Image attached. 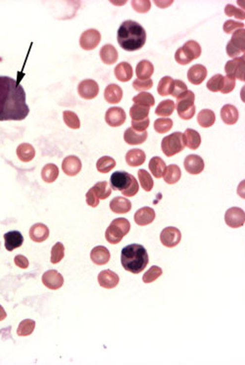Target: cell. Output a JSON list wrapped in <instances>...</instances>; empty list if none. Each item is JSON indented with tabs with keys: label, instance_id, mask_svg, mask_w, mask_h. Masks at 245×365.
<instances>
[{
	"label": "cell",
	"instance_id": "23",
	"mask_svg": "<svg viewBox=\"0 0 245 365\" xmlns=\"http://www.w3.org/2000/svg\"><path fill=\"white\" fill-rule=\"evenodd\" d=\"M3 238L5 240V248L9 252L20 248L24 243V237L22 233L17 230H12L5 233Z\"/></svg>",
	"mask_w": 245,
	"mask_h": 365
},
{
	"label": "cell",
	"instance_id": "52",
	"mask_svg": "<svg viewBox=\"0 0 245 365\" xmlns=\"http://www.w3.org/2000/svg\"><path fill=\"white\" fill-rule=\"evenodd\" d=\"M225 13L227 16L229 17H236L237 19L240 20H245V11L242 9H239L238 7L232 5V4H228L225 8Z\"/></svg>",
	"mask_w": 245,
	"mask_h": 365
},
{
	"label": "cell",
	"instance_id": "44",
	"mask_svg": "<svg viewBox=\"0 0 245 365\" xmlns=\"http://www.w3.org/2000/svg\"><path fill=\"white\" fill-rule=\"evenodd\" d=\"M132 101L137 105H141V106H145L149 108L155 105V99L153 95L148 92H140L139 94H137L136 96L132 98Z\"/></svg>",
	"mask_w": 245,
	"mask_h": 365
},
{
	"label": "cell",
	"instance_id": "14",
	"mask_svg": "<svg viewBox=\"0 0 245 365\" xmlns=\"http://www.w3.org/2000/svg\"><path fill=\"white\" fill-rule=\"evenodd\" d=\"M78 92L82 99L86 100L94 99L99 93L98 83L93 80H84L81 81L78 86Z\"/></svg>",
	"mask_w": 245,
	"mask_h": 365
},
{
	"label": "cell",
	"instance_id": "61",
	"mask_svg": "<svg viewBox=\"0 0 245 365\" xmlns=\"http://www.w3.org/2000/svg\"><path fill=\"white\" fill-rule=\"evenodd\" d=\"M6 316H7L6 312L4 311L3 307H2V306H0V321H3V320L6 318Z\"/></svg>",
	"mask_w": 245,
	"mask_h": 365
},
{
	"label": "cell",
	"instance_id": "45",
	"mask_svg": "<svg viewBox=\"0 0 245 365\" xmlns=\"http://www.w3.org/2000/svg\"><path fill=\"white\" fill-rule=\"evenodd\" d=\"M36 328V321L33 319H25L23 320L17 329V334L20 337L30 336Z\"/></svg>",
	"mask_w": 245,
	"mask_h": 365
},
{
	"label": "cell",
	"instance_id": "7",
	"mask_svg": "<svg viewBox=\"0 0 245 365\" xmlns=\"http://www.w3.org/2000/svg\"><path fill=\"white\" fill-rule=\"evenodd\" d=\"M201 46L194 41H186L184 45L179 48L175 54V59L180 65H187L201 55Z\"/></svg>",
	"mask_w": 245,
	"mask_h": 365
},
{
	"label": "cell",
	"instance_id": "49",
	"mask_svg": "<svg viewBox=\"0 0 245 365\" xmlns=\"http://www.w3.org/2000/svg\"><path fill=\"white\" fill-rule=\"evenodd\" d=\"M173 83L174 80L171 77H164L162 78L159 83H158V93L161 96H168L171 95L172 93V88H173Z\"/></svg>",
	"mask_w": 245,
	"mask_h": 365
},
{
	"label": "cell",
	"instance_id": "35",
	"mask_svg": "<svg viewBox=\"0 0 245 365\" xmlns=\"http://www.w3.org/2000/svg\"><path fill=\"white\" fill-rule=\"evenodd\" d=\"M182 176V171L179 165L177 164H170L166 167V171L163 178L166 183L168 184H175L177 183Z\"/></svg>",
	"mask_w": 245,
	"mask_h": 365
},
{
	"label": "cell",
	"instance_id": "53",
	"mask_svg": "<svg viewBox=\"0 0 245 365\" xmlns=\"http://www.w3.org/2000/svg\"><path fill=\"white\" fill-rule=\"evenodd\" d=\"M131 7L138 13H147L151 8V2L149 0L131 1Z\"/></svg>",
	"mask_w": 245,
	"mask_h": 365
},
{
	"label": "cell",
	"instance_id": "2",
	"mask_svg": "<svg viewBox=\"0 0 245 365\" xmlns=\"http://www.w3.org/2000/svg\"><path fill=\"white\" fill-rule=\"evenodd\" d=\"M117 41L123 50L127 52L137 51L146 42V32L137 22L126 20L122 22L118 30Z\"/></svg>",
	"mask_w": 245,
	"mask_h": 365
},
{
	"label": "cell",
	"instance_id": "55",
	"mask_svg": "<svg viewBox=\"0 0 245 365\" xmlns=\"http://www.w3.org/2000/svg\"><path fill=\"white\" fill-rule=\"evenodd\" d=\"M186 90H187V86L184 81H180V80H174L171 95L174 96V97H179L180 95L184 93Z\"/></svg>",
	"mask_w": 245,
	"mask_h": 365
},
{
	"label": "cell",
	"instance_id": "38",
	"mask_svg": "<svg viewBox=\"0 0 245 365\" xmlns=\"http://www.w3.org/2000/svg\"><path fill=\"white\" fill-rule=\"evenodd\" d=\"M91 189L99 200H105L112 194V189L107 181L97 182Z\"/></svg>",
	"mask_w": 245,
	"mask_h": 365
},
{
	"label": "cell",
	"instance_id": "57",
	"mask_svg": "<svg viewBox=\"0 0 245 365\" xmlns=\"http://www.w3.org/2000/svg\"><path fill=\"white\" fill-rule=\"evenodd\" d=\"M236 87V80L229 77V76H226L224 77V87L223 89L221 90V92L223 94H228V93H231Z\"/></svg>",
	"mask_w": 245,
	"mask_h": 365
},
{
	"label": "cell",
	"instance_id": "56",
	"mask_svg": "<svg viewBox=\"0 0 245 365\" xmlns=\"http://www.w3.org/2000/svg\"><path fill=\"white\" fill-rule=\"evenodd\" d=\"M153 86V81L151 79L146 80V81H141V80H134L132 83V87L136 90V91H145L148 90L150 88H152Z\"/></svg>",
	"mask_w": 245,
	"mask_h": 365
},
{
	"label": "cell",
	"instance_id": "6",
	"mask_svg": "<svg viewBox=\"0 0 245 365\" xmlns=\"http://www.w3.org/2000/svg\"><path fill=\"white\" fill-rule=\"evenodd\" d=\"M130 223L126 218L119 217L114 219L105 232L107 242L113 245L120 243L122 238L129 232Z\"/></svg>",
	"mask_w": 245,
	"mask_h": 365
},
{
	"label": "cell",
	"instance_id": "31",
	"mask_svg": "<svg viewBox=\"0 0 245 365\" xmlns=\"http://www.w3.org/2000/svg\"><path fill=\"white\" fill-rule=\"evenodd\" d=\"M145 153L140 149H131L125 155V162L129 166H139L145 162Z\"/></svg>",
	"mask_w": 245,
	"mask_h": 365
},
{
	"label": "cell",
	"instance_id": "34",
	"mask_svg": "<svg viewBox=\"0 0 245 365\" xmlns=\"http://www.w3.org/2000/svg\"><path fill=\"white\" fill-rule=\"evenodd\" d=\"M17 156L22 162H31L36 156V150L31 144L23 143L17 148Z\"/></svg>",
	"mask_w": 245,
	"mask_h": 365
},
{
	"label": "cell",
	"instance_id": "48",
	"mask_svg": "<svg viewBox=\"0 0 245 365\" xmlns=\"http://www.w3.org/2000/svg\"><path fill=\"white\" fill-rule=\"evenodd\" d=\"M65 256V247L64 245L60 242L55 244L51 249V263L56 264L60 262Z\"/></svg>",
	"mask_w": 245,
	"mask_h": 365
},
{
	"label": "cell",
	"instance_id": "42",
	"mask_svg": "<svg viewBox=\"0 0 245 365\" xmlns=\"http://www.w3.org/2000/svg\"><path fill=\"white\" fill-rule=\"evenodd\" d=\"M137 174H138V179H139V183L141 187L146 192H150L154 186V181H153L152 176L145 169H139Z\"/></svg>",
	"mask_w": 245,
	"mask_h": 365
},
{
	"label": "cell",
	"instance_id": "12",
	"mask_svg": "<svg viewBox=\"0 0 245 365\" xmlns=\"http://www.w3.org/2000/svg\"><path fill=\"white\" fill-rule=\"evenodd\" d=\"M101 41V35L97 30L90 29L83 32L80 39V45L83 50H93Z\"/></svg>",
	"mask_w": 245,
	"mask_h": 365
},
{
	"label": "cell",
	"instance_id": "26",
	"mask_svg": "<svg viewBox=\"0 0 245 365\" xmlns=\"http://www.w3.org/2000/svg\"><path fill=\"white\" fill-rule=\"evenodd\" d=\"M49 236V229L43 223H36L30 229V237L36 243L45 241Z\"/></svg>",
	"mask_w": 245,
	"mask_h": 365
},
{
	"label": "cell",
	"instance_id": "1",
	"mask_svg": "<svg viewBox=\"0 0 245 365\" xmlns=\"http://www.w3.org/2000/svg\"><path fill=\"white\" fill-rule=\"evenodd\" d=\"M29 113L24 87L10 77L0 76V122L23 121Z\"/></svg>",
	"mask_w": 245,
	"mask_h": 365
},
{
	"label": "cell",
	"instance_id": "3",
	"mask_svg": "<svg viewBox=\"0 0 245 365\" xmlns=\"http://www.w3.org/2000/svg\"><path fill=\"white\" fill-rule=\"evenodd\" d=\"M121 262L126 271L138 274L145 269L149 262L148 253L139 244L127 245L122 250Z\"/></svg>",
	"mask_w": 245,
	"mask_h": 365
},
{
	"label": "cell",
	"instance_id": "20",
	"mask_svg": "<svg viewBox=\"0 0 245 365\" xmlns=\"http://www.w3.org/2000/svg\"><path fill=\"white\" fill-rule=\"evenodd\" d=\"M62 169L65 174L75 176L82 169V162L77 156H68L62 162Z\"/></svg>",
	"mask_w": 245,
	"mask_h": 365
},
{
	"label": "cell",
	"instance_id": "32",
	"mask_svg": "<svg viewBox=\"0 0 245 365\" xmlns=\"http://www.w3.org/2000/svg\"><path fill=\"white\" fill-rule=\"evenodd\" d=\"M110 209L115 213H126L131 209V203L123 197H115L110 202Z\"/></svg>",
	"mask_w": 245,
	"mask_h": 365
},
{
	"label": "cell",
	"instance_id": "22",
	"mask_svg": "<svg viewBox=\"0 0 245 365\" xmlns=\"http://www.w3.org/2000/svg\"><path fill=\"white\" fill-rule=\"evenodd\" d=\"M207 69L205 68V66L201 64H197L192 66L188 72H187V80L194 84V85H199L201 84L205 79L207 78Z\"/></svg>",
	"mask_w": 245,
	"mask_h": 365
},
{
	"label": "cell",
	"instance_id": "59",
	"mask_svg": "<svg viewBox=\"0 0 245 365\" xmlns=\"http://www.w3.org/2000/svg\"><path fill=\"white\" fill-rule=\"evenodd\" d=\"M85 200H86V204L89 206V207H92V208H96L98 205H99V199L94 195L92 189L90 188L86 195H85Z\"/></svg>",
	"mask_w": 245,
	"mask_h": 365
},
{
	"label": "cell",
	"instance_id": "24",
	"mask_svg": "<svg viewBox=\"0 0 245 365\" xmlns=\"http://www.w3.org/2000/svg\"><path fill=\"white\" fill-rule=\"evenodd\" d=\"M147 135V131L137 132L131 127H128L123 133V139L128 145H140L146 141Z\"/></svg>",
	"mask_w": 245,
	"mask_h": 365
},
{
	"label": "cell",
	"instance_id": "18",
	"mask_svg": "<svg viewBox=\"0 0 245 365\" xmlns=\"http://www.w3.org/2000/svg\"><path fill=\"white\" fill-rule=\"evenodd\" d=\"M97 279H98L99 285L105 289H113L117 287L120 282V278L118 274L110 269L102 270L98 274Z\"/></svg>",
	"mask_w": 245,
	"mask_h": 365
},
{
	"label": "cell",
	"instance_id": "17",
	"mask_svg": "<svg viewBox=\"0 0 245 365\" xmlns=\"http://www.w3.org/2000/svg\"><path fill=\"white\" fill-rule=\"evenodd\" d=\"M185 170L193 175L199 174L204 170L205 163L203 159L198 155H189L184 159Z\"/></svg>",
	"mask_w": 245,
	"mask_h": 365
},
{
	"label": "cell",
	"instance_id": "16",
	"mask_svg": "<svg viewBox=\"0 0 245 365\" xmlns=\"http://www.w3.org/2000/svg\"><path fill=\"white\" fill-rule=\"evenodd\" d=\"M126 115L123 109L120 107H112L107 110L105 114V121L112 127H118L124 123Z\"/></svg>",
	"mask_w": 245,
	"mask_h": 365
},
{
	"label": "cell",
	"instance_id": "11",
	"mask_svg": "<svg viewBox=\"0 0 245 365\" xmlns=\"http://www.w3.org/2000/svg\"><path fill=\"white\" fill-rule=\"evenodd\" d=\"M225 221L227 225L232 228H239L244 226L245 223V210L238 207L229 209L225 214Z\"/></svg>",
	"mask_w": 245,
	"mask_h": 365
},
{
	"label": "cell",
	"instance_id": "25",
	"mask_svg": "<svg viewBox=\"0 0 245 365\" xmlns=\"http://www.w3.org/2000/svg\"><path fill=\"white\" fill-rule=\"evenodd\" d=\"M101 61L106 65H113L117 62L119 54L117 49L112 44L104 45L99 52Z\"/></svg>",
	"mask_w": 245,
	"mask_h": 365
},
{
	"label": "cell",
	"instance_id": "13",
	"mask_svg": "<svg viewBox=\"0 0 245 365\" xmlns=\"http://www.w3.org/2000/svg\"><path fill=\"white\" fill-rule=\"evenodd\" d=\"M160 240L167 248H174L178 246L182 240L181 231L173 226H169L164 228L160 234Z\"/></svg>",
	"mask_w": 245,
	"mask_h": 365
},
{
	"label": "cell",
	"instance_id": "28",
	"mask_svg": "<svg viewBox=\"0 0 245 365\" xmlns=\"http://www.w3.org/2000/svg\"><path fill=\"white\" fill-rule=\"evenodd\" d=\"M104 97H105V100L108 103H110V104H118L122 100V88L119 85L115 84V83L109 84L105 88Z\"/></svg>",
	"mask_w": 245,
	"mask_h": 365
},
{
	"label": "cell",
	"instance_id": "15",
	"mask_svg": "<svg viewBox=\"0 0 245 365\" xmlns=\"http://www.w3.org/2000/svg\"><path fill=\"white\" fill-rule=\"evenodd\" d=\"M42 283L50 290H58L64 284V277L57 270H47L42 275Z\"/></svg>",
	"mask_w": 245,
	"mask_h": 365
},
{
	"label": "cell",
	"instance_id": "47",
	"mask_svg": "<svg viewBox=\"0 0 245 365\" xmlns=\"http://www.w3.org/2000/svg\"><path fill=\"white\" fill-rule=\"evenodd\" d=\"M163 271L161 269V267L157 266V265H153L149 268V270H147L144 275L142 276V281L146 284L148 283H152L155 280H157L161 275H162Z\"/></svg>",
	"mask_w": 245,
	"mask_h": 365
},
{
	"label": "cell",
	"instance_id": "10",
	"mask_svg": "<svg viewBox=\"0 0 245 365\" xmlns=\"http://www.w3.org/2000/svg\"><path fill=\"white\" fill-rule=\"evenodd\" d=\"M245 55L235 58L229 62H227L225 66V71L227 76L241 81H245Z\"/></svg>",
	"mask_w": 245,
	"mask_h": 365
},
{
	"label": "cell",
	"instance_id": "41",
	"mask_svg": "<svg viewBox=\"0 0 245 365\" xmlns=\"http://www.w3.org/2000/svg\"><path fill=\"white\" fill-rule=\"evenodd\" d=\"M175 108H176L175 102L173 100L167 99V100H164V101L159 103V105L157 106V108L155 110V114L157 116L164 117V118L170 117L174 113Z\"/></svg>",
	"mask_w": 245,
	"mask_h": 365
},
{
	"label": "cell",
	"instance_id": "50",
	"mask_svg": "<svg viewBox=\"0 0 245 365\" xmlns=\"http://www.w3.org/2000/svg\"><path fill=\"white\" fill-rule=\"evenodd\" d=\"M224 87V76L221 74L215 75L207 82V88L212 92H219Z\"/></svg>",
	"mask_w": 245,
	"mask_h": 365
},
{
	"label": "cell",
	"instance_id": "43",
	"mask_svg": "<svg viewBox=\"0 0 245 365\" xmlns=\"http://www.w3.org/2000/svg\"><path fill=\"white\" fill-rule=\"evenodd\" d=\"M116 166V162L113 158L109 157V156H104L101 157L97 162H96V167L97 170L101 173H107L110 170H112L114 167Z\"/></svg>",
	"mask_w": 245,
	"mask_h": 365
},
{
	"label": "cell",
	"instance_id": "4",
	"mask_svg": "<svg viewBox=\"0 0 245 365\" xmlns=\"http://www.w3.org/2000/svg\"><path fill=\"white\" fill-rule=\"evenodd\" d=\"M110 185L113 190L121 191L125 197H133L139 190L136 178L123 170H118L112 173L110 177Z\"/></svg>",
	"mask_w": 245,
	"mask_h": 365
},
{
	"label": "cell",
	"instance_id": "30",
	"mask_svg": "<svg viewBox=\"0 0 245 365\" xmlns=\"http://www.w3.org/2000/svg\"><path fill=\"white\" fill-rule=\"evenodd\" d=\"M183 134L186 147H188L191 150H196L199 148L201 144V136L198 131L191 128H187Z\"/></svg>",
	"mask_w": 245,
	"mask_h": 365
},
{
	"label": "cell",
	"instance_id": "46",
	"mask_svg": "<svg viewBox=\"0 0 245 365\" xmlns=\"http://www.w3.org/2000/svg\"><path fill=\"white\" fill-rule=\"evenodd\" d=\"M63 120L67 126L72 129H79L81 127V122L76 113L72 111L63 112Z\"/></svg>",
	"mask_w": 245,
	"mask_h": 365
},
{
	"label": "cell",
	"instance_id": "40",
	"mask_svg": "<svg viewBox=\"0 0 245 365\" xmlns=\"http://www.w3.org/2000/svg\"><path fill=\"white\" fill-rule=\"evenodd\" d=\"M149 111V107L135 104L129 109V116L131 121H142L148 118Z\"/></svg>",
	"mask_w": 245,
	"mask_h": 365
},
{
	"label": "cell",
	"instance_id": "8",
	"mask_svg": "<svg viewBox=\"0 0 245 365\" xmlns=\"http://www.w3.org/2000/svg\"><path fill=\"white\" fill-rule=\"evenodd\" d=\"M185 147L184 134L182 132H174L165 136L161 143V148L167 157H173L181 153Z\"/></svg>",
	"mask_w": 245,
	"mask_h": 365
},
{
	"label": "cell",
	"instance_id": "27",
	"mask_svg": "<svg viewBox=\"0 0 245 365\" xmlns=\"http://www.w3.org/2000/svg\"><path fill=\"white\" fill-rule=\"evenodd\" d=\"M154 73V66L153 64L148 60H142L140 61L135 69V74L138 80L146 81L151 78V76Z\"/></svg>",
	"mask_w": 245,
	"mask_h": 365
},
{
	"label": "cell",
	"instance_id": "36",
	"mask_svg": "<svg viewBox=\"0 0 245 365\" xmlns=\"http://www.w3.org/2000/svg\"><path fill=\"white\" fill-rule=\"evenodd\" d=\"M148 167H149L152 175H154L156 178H162L164 174H165L167 165L164 162V160H162V158L153 157L149 162Z\"/></svg>",
	"mask_w": 245,
	"mask_h": 365
},
{
	"label": "cell",
	"instance_id": "33",
	"mask_svg": "<svg viewBox=\"0 0 245 365\" xmlns=\"http://www.w3.org/2000/svg\"><path fill=\"white\" fill-rule=\"evenodd\" d=\"M114 74L118 81L126 82L130 81L132 78V68L128 63L122 62L118 66H116Z\"/></svg>",
	"mask_w": 245,
	"mask_h": 365
},
{
	"label": "cell",
	"instance_id": "19",
	"mask_svg": "<svg viewBox=\"0 0 245 365\" xmlns=\"http://www.w3.org/2000/svg\"><path fill=\"white\" fill-rule=\"evenodd\" d=\"M155 210L149 207H143L134 213V221L140 226H145L152 223L155 219Z\"/></svg>",
	"mask_w": 245,
	"mask_h": 365
},
{
	"label": "cell",
	"instance_id": "54",
	"mask_svg": "<svg viewBox=\"0 0 245 365\" xmlns=\"http://www.w3.org/2000/svg\"><path fill=\"white\" fill-rule=\"evenodd\" d=\"M240 29H245V24L244 23L236 22L234 20H229L224 24V32L228 35H232L234 32H236Z\"/></svg>",
	"mask_w": 245,
	"mask_h": 365
},
{
	"label": "cell",
	"instance_id": "51",
	"mask_svg": "<svg viewBox=\"0 0 245 365\" xmlns=\"http://www.w3.org/2000/svg\"><path fill=\"white\" fill-rule=\"evenodd\" d=\"M173 127V121L171 119H157L154 122V129L158 133H166Z\"/></svg>",
	"mask_w": 245,
	"mask_h": 365
},
{
	"label": "cell",
	"instance_id": "60",
	"mask_svg": "<svg viewBox=\"0 0 245 365\" xmlns=\"http://www.w3.org/2000/svg\"><path fill=\"white\" fill-rule=\"evenodd\" d=\"M14 262H15V264L18 267L23 268V269L28 268L29 267V264H30L29 260L25 256H23V255H17L15 257V259H14Z\"/></svg>",
	"mask_w": 245,
	"mask_h": 365
},
{
	"label": "cell",
	"instance_id": "37",
	"mask_svg": "<svg viewBox=\"0 0 245 365\" xmlns=\"http://www.w3.org/2000/svg\"><path fill=\"white\" fill-rule=\"evenodd\" d=\"M59 175V169L56 164L48 163L45 164L41 170V177L44 182L52 183L54 182Z\"/></svg>",
	"mask_w": 245,
	"mask_h": 365
},
{
	"label": "cell",
	"instance_id": "39",
	"mask_svg": "<svg viewBox=\"0 0 245 365\" xmlns=\"http://www.w3.org/2000/svg\"><path fill=\"white\" fill-rule=\"evenodd\" d=\"M215 121H216V116L212 110H209V109L201 110L197 115L198 124L204 128L211 127L215 123Z\"/></svg>",
	"mask_w": 245,
	"mask_h": 365
},
{
	"label": "cell",
	"instance_id": "21",
	"mask_svg": "<svg viewBox=\"0 0 245 365\" xmlns=\"http://www.w3.org/2000/svg\"><path fill=\"white\" fill-rule=\"evenodd\" d=\"M110 252L104 246H96L90 252V259L97 265L107 264L110 261Z\"/></svg>",
	"mask_w": 245,
	"mask_h": 365
},
{
	"label": "cell",
	"instance_id": "5",
	"mask_svg": "<svg viewBox=\"0 0 245 365\" xmlns=\"http://www.w3.org/2000/svg\"><path fill=\"white\" fill-rule=\"evenodd\" d=\"M195 95L192 91L186 90L184 93L177 97L175 104L179 117L184 121L191 120L195 115Z\"/></svg>",
	"mask_w": 245,
	"mask_h": 365
},
{
	"label": "cell",
	"instance_id": "9",
	"mask_svg": "<svg viewBox=\"0 0 245 365\" xmlns=\"http://www.w3.org/2000/svg\"><path fill=\"white\" fill-rule=\"evenodd\" d=\"M245 31L240 29L233 34L231 41L227 44V53L231 58H238L241 55H245Z\"/></svg>",
	"mask_w": 245,
	"mask_h": 365
},
{
	"label": "cell",
	"instance_id": "58",
	"mask_svg": "<svg viewBox=\"0 0 245 365\" xmlns=\"http://www.w3.org/2000/svg\"><path fill=\"white\" fill-rule=\"evenodd\" d=\"M149 123H150V121L148 118L142 121H131V125H132L131 128L137 132H143V131H146V129L149 126Z\"/></svg>",
	"mask_w": 245,
	"mask_h": 365
},
{
	"label": "cell",
	"instance_id": "29",
	"mask_svg": "<svg viewBox=\"0 0 245 365\" xmlns=\"http://www.w3.org/2000/svg\"><path fill=\"white\" fill-rule=\"evenodd\" d=\"M239 117H240L239 111L234 105L227 104L223 106V108L221 109V118L226 124L233 125L237 123L239 121Z\"/></svg>",
	"mask_w": 245,
	"mask_h": 365
}]
</instances>
